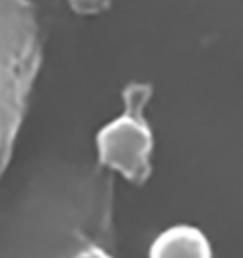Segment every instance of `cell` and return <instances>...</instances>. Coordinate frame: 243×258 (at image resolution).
I'll list each match as a JSON object with an SVG mask.
<instances>
[{
	"instance_id": "6da1fadb",
	"label": "cell",
	"mask_w": 243,
	"mask_h": 258,
	"mask_svg": "<svg viewBox=\"0 0 243 258\" xmlns=\"http://www.w3.org/2000/svg\"><path fill=\"white\" fill-rule=\"evenodd\" d=\"M129 113L108 123L98 135L100 158L108 167L118 170L132 182H143L150 168L152 135L145 122L140 118L139 100H129Z\"/></svg>"
},
{
	"instance_id": "3957f363",
	"label": "cell",
	"mask_w": 243,
	"mask_h": 258,
	"mask_svg": "<svg viewBox=\"0 0 243 258\" xmlns=\"http://www.w3.org/2000/svg\"><path fill=\"white\" fill-rule=\"evenodd\" d=\"M77 258H110L103 253L100 250H95V248H88L85 251H82V253L77 256Z\"/></svg>"
},
{
	"instance_id": "7a4b0ae2",
	"label": "cell",
	"mask_w": 243,
	"mask_h": 258,
	"mask_svg": "<svg viewBox=\"0 0 243 258\" xmlns=\"http://www.w3.org/2000/svg\"><path fill=\"white\" fill-rule=\"evenodd\" d=\"M210 245L200 230L175 227L163 232L153 241L150 258H210Z\"/></svg>"
}]
</instances>
